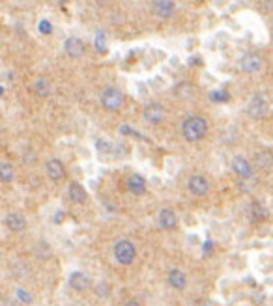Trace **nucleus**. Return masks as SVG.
<instances>
[{"instance_id": "nucleus-1", "label": "nucleus", "mask_w": 273, "mask_h": 306, "mask_svg": "<svg viewBox=\"0 0 273 306\" xmlns=\"http://www.w3.org/2000/svg\"><path fill=\"white\" fill-rule=\"evenodd\" d=\"M180 131H182V136L183 140L189 142V144H196L200 140H204L208 131H210V123L204 116H187V118L182 121L180 125Z\"/></svg>"}, {"instance_id": "nucleus-2", "label": "nucleus", "mask_w": 273, "mask_h": 306, "mask_svg": "<svg viewBox=\"0 0 273 306\" xmlns=\"http://www.w3.org/2000/svg\"><path fill=\"white\" fill-rule=\"evenodd\" d=\"M112 254H114L116 264H120V265H131L133 262H135V258H136L135 243H133L131 239H126V237L118 239V241L114 243V247H112Z\"/></svg>"}, {"instance_id": "nucleus-3", "label": "nucleus", "mask_w": 273, "mask_h": 306, "mask_svg": "<svg viewBox=\"0 0 273 306\" xmlns=\"http://www.w3.org/2000/svg\"><path fill=\"white\" fill-rule=\"evenodd\" d=\"M124 103H126V95L124 92L116 88V86H109V88H105L101 94V105L105 111L109 112H118L122 107H124Z\"/></svg>"}, {"instance_id": "nucleus-4", "label": "nucleus", "mask_w": 273, "mask_h": 306, "mask_svg": "<svg viewBox=\"0 0 273 306\" xmlns=\"http://www.w3.org/2000/svg\"><path fill=\"white\" fill-rule=\"evenodd\" d=\"M270 112V101L262 92H256L247 103V114L253 119H264Z\"/></svg>"}, {"instance_id": "nucleus-5", "label": "nucleus", "mask_w": 273, "mask_h": 306, "mask_svg": "<svg viewBox=\"0 0 273 306\" xmlns=\"http://www.w3.org/2000/svg\"><path fill=\"white\" fill-rule=\"evenodd\" d=\"M142 118L150 125H159L167 118V109L163 107L161 103H148L144 107V111H142Z\"/></svg>"}, {"instance_id": "nucleus-6", "label": "nucleus", "mask_w": 273, "mask_h": 306, "mask_svg": "<svg viewBox=\"0 0 273 306\" xmlns=\"http://www.w3.org/2000/svg\"><path fill=\"white\" fill-rule=\"evenodd\" d=\"M232 172L236 176H239L241 181H247V179H253V176H255V166H253V162L249 161L247 157L236 155L232 159Z\"/></svg>"}, {"instance_id": "nucleus-7", "label": "nucleus", "mask_w": 273, "mask_h": 306, "mask_svg": "<svg viewBox=\"0 0 273 306\" xmlns=\"http://www.w3.org/2000/svg\"><path fill=\"white\" fill-rule=\"evenodd\" d=\"M187 189L193 196L202 198V196H206L210 192V181H208V178L202 176V174H193V176H189V179H187Z\"/></svg>"}, {"instance_id": "nucleus-8", "label": "nucleus", "mask_w": 273, "mask_h": 306, "mask_svg": "<svg viewBox=\"0 0 273 306\" xmlns=\"http://www.w3.org/2000/svg\"><path fill=\"white\" fill-rule=\"evenodd\" d=\"M239 69L247 75H256L264 69V58L258 54H245L243 58L239 60Z\"/></svg>"}, {"instance_id": "nucleus-9", "label": "nucleus", "mask_w": 273, "mask_h": 306, "mask_svg": "<svg viewBox=\"0 0 273 306\" xmlns=\"http://www.w3.org/2000/svg\"><path fill=\"white\" fill-rule=\"evenodd\" d=\"M157 224L159 228L165 231H171V230L178 228V215L174 213V209L171 207H163L161 211L157 213Z\"/></svg>"}, {"instance_id": "nucleus-10", "label": "nucleus", "mask_w": 273, "mask_h": 306, "mask_svg": "<svg viewBox=\"0 0 273 306\" xmlns=\"http://www.w3.org/2000/svg\"><path fill=\"white\" fill-rule=\"evenodd\" d=\"M4 224H6V228H8L9 231H15V233H19V231H25L26 230L28 221H26V217L23 215V213L9 211L8 215L4 217Z\"/></svg>"}, {"instance_id": "nucleus-11", "label": "nucleus", "mask_w": 273, "mask_h": 306, "mask_svg": "<svg viewBox=\"0 0 273 306\" xmlns=\"http://www.w3.org/2000/svg\"><path fill=\"white\" fill-rule=\"evenodd\" d=\"M86 51V45L85 41L77 38V36H69L66 43H64V52L68 54L69 58H81Z\"/></svg>"}, {"instance_id": "nucleus-12", "label": "nucleus", "mask_w": 273, "mask_h": 306, "mask_svg": "<svg viewBox=\"0 0 273 306\" xmlns=\"http://www.w3.org/2000/svg\"><path fill=\"white\" fill-rule=\"evenodd\" d=\"M167 282H169V286L172 289H176V291H185L187 288V274L178 269V267H172L169 274H167Z\"/></svg>"}, {"instance_id": "nucleus-13", "label": "nucleus", "mask_w": 273, "mask_h": 306, "mask_svg": "<svg viewBox=\"0 0 273 306\" xmlns=\"http://www.w3.org/2000/svg\"><path fill=\"white\" fill-rule=\"evenodd\" d=\"M45 174H47V178L51 181H60L66 176V166H64V162L60 159H51L45 164Z\"/></svg>"}, {"instance_id": "nucleus-14", "label": "nucleus", "mask_w": 273, "mask_h": 306, "mask_svg": "<svg viewBox=\"0 0 273 306\" xmlns=\"http://www.w3.org/2000/svg\"><path fill=\"white\" fill-rule=\"evenodd\" d=\"M126 187H128V191L131 194L142 196V194H146L148 185H146V179L142 178L140 174H131V176L126 179Z\"/></svg>"}, {"instance_id": "nucleus-15", "label": "nucleus", "mask_w": 273, "mask_h": 306, "mask_svg": "<svg viewBox=\"0 0 273 306\" xmlns=\"http://www.w3.org/2000/svg\"><path fill=\"white\" fill-rule=\"evenodd\" d=\"M69 288L75 289V291H86V289L90 288V278H88V274L83 271H73L69 274Z\"/></svg>"}, {"instance_id": "nucleus-16", "label": "nucleus", "mask_w": 273, "mask_h": 306, "mask_svg": "<svg viewBox=\"0 0 273 306\" xmlns=\"http://www.w3.org/2000/svg\"><path fill=\"white\" fill-rule=\"evenodd\" d=\"M154 15H157L159 19H169L176 9V2L172 0H157L154 2Z\"/></svg>"}, {"instance_id": "nucleus-17", "label": "nucleus", "mask_w": 273, "mask_h": 306, "mask_svg": "<svg viewBox=\"0 0 273 306\" xmlns=\"http://www.w3.org/2000/svg\"><path fill=\"white\" fill-rule=\"evenodd\" d=\"M68 196L73 204H85L86 198H88V192L79 181H71L68 187Z\"/></svg>"}, {"instance_id": "nucleus-18", "label": "nucleus", "mask_w": 273, "mask_h": 306, "mask_svg": "<svg viewBox=\"0 0 273 306\" xmlns=\"http://www.w3.org/2000/svg\"><path fill=\"white\" fill-rule=\"evenodd\" d=\"M32 90H34V94L40 95V97H49V95L52 94L51 80H49L47 76H38L34 82H32Z\"/></svg>"}, {"instance_id": "nucleus-19", "label": "nucleus", "mask_w": 273, "mask_h": 306, "mask_svg": "<svg viewBox=\"0 0 273 306\" xmlns=\"http://www.w3.org/2000/svg\"><path fill=\"white\" fill-rule=\"evenodd\" d=\"M94 49L99 54H105V52L109 51V39H107V32L103 28H99L94 34Z\"/></svg>"}, {"instance_id": "nucleus-20", "label": "nucleus", "mask_w": 273, "mask_h": 306, "mask_svg": "<svg viewBox=\"0 0 273 306\" xmlns=\"http://www.w3.org/2000/svg\"><path fill=\"white\" fill-rule=\"evenodd\" d=\"M15 178V166L8 161H0V183H11Z\"/></svg>"}, {"instance_id": "nucleus-21", "label": "nucleus", "mask_w": 273, "mask_h": 306, "mask_svg": "<svg viewBox=\"0 0 273 306\" xmlns=\"http://www.w3.org/2000/svg\"><path fill=\"white\" fill-rule=\"evenodd\" d=\"M174 94L178 95L180 99H191L193 95L196 94V88L189 82H180L176 88H174Z\"/></svg>"}, {"instance_id": "nucleus-22", "label": "nucleus", "mask_w": 273, "mask_h": 306, "mask_svg": "<svg viewBox=\"0 0 273 306\" xmlns=\"http://www.w3.org/2000/svg\"><path fill=\"white\" fill-rule=\"evenodd\" d=\"M255 162L258 168H262V170H270L273 164V159H272V153L270 152H258L255 155Z\"/></svg>"}, {"instance_id": "nucleus-23", "label": "nucleus", "mask_w": 273, "mask_h": 306, "mask_svg": "<svg viewBox=\"0 0 273 306\" xmlns=\"http://www.w3.org/2000/svg\"><path fill=\"white\" fill-rule=\"evenodd\" d=\"M15 299H17V303H21V305H32V301H34V297H32V293L28 291V289L25 288H15Z\"/></svg>"}, {"instance_id": "nucleus-24", "label": "nucleus", "mask_w": 273, "mask_h": 306, "mask_svg": "<svg viewBox=\"0 0 273 306\" xmlns=\"http://www.w3.org/2000/svg\"><path fill=\"white\" fill-rule=\"evenodd\" d=\"M251 211H253V219L255 221H264V219H268V209L260 202H255Z\"/></svg>"}, {"instance_id": "nucleus-25", "label": "nucleus", "mask_w": 273, "mask_h": 306, "mask_svg": "<svg viewBox=\"0 0 273 306\" xmlns=\"http://www.w3.org/2000/svg\"><path fill=\"white\" fill-rule=\"evenodd\" d=\"M230 99V95L227 94V92H223V90H215V92H210V101L214 103H225Z\"/></svg>"}, {"instance_id": "nucleus-26", "label": "nucleus", "mask_w": 273, "mask_h": 306, "mask_svg": "<svg viewBox=\"0 0 273 306\" xmlns=\"http://www.w3.org/2000/svg\"><path fill=\"white\" fill-rule=\"evenodd\" d=\"M95 148L99 150V153H111L112 152V144L111 142H107L105 138H97V140H95Z\"/></svg>"}, {"instance_id": "nucleus-27", "label": "nucleus", "mask_w": 273, "mask_h": 306, "mask_svg": "<svg viewBox=\"0 0 273 306\" xmlns=\"http://www.w3.org/2000/svg\"><path fill=\"white\" fill-rule=\"evenodd\" d=\"M38 30H40V34H43V36L51 34L52 25L49 23V19H42V21H40V25H38Z\"/></svg>"}, {"instance_id": "nucleus-28", "label": "nucleus", "mask_w": 273, "mask_h": 306, "mask_svg": "<svg viewBox=\"0 0 273 306\" xmlns=\"http://www.w3.org/2000/svg\"><path fill=\"white\" fill-rule=\"evenodd\" d=\"M120 133H122V135H124V136H128V135H136L135 131H133V129L129 127L128 123H124V125L120 127Z\"/></svg>"}, {"instance_id": "nucleus-29", "label": "nucleus", "mask_w": 273, "mask_h": 306, "mask_svg": "<svg viewBox=\"0 0 273 306\" xmlns=\"http://www.w3.org/2000/svg\"><path fill=\"white\" fill-rule=\"evenodd\" d=\"M212 248H214V243H212V241H206L204 247H202V250H204V256L210 254V250H212Z\"/></svg>"}, {"instance_id": "nucleus-30", "label": "nucleus", "mask_w": 273, "mask_h": 306, "mask_svg": "<svg viewBox=\"0 0 273 306\" xmlns=\"http://www.w3.org/2000/svg\"><path fill=\"white\" fill-rule=\"evenodd\" d=\"M30 155H25V159H26V162H36L38 161V157H36V153H32V152H28Z\"/></svg>"}, {"instance_id": "nucleus-31", "label": "nucleus", "mask_w": 273, "mask_h": 306, "mask_svg": "<svg viewBox=\"0 0 273 306\" xmlns=\"http://www.w3.org/2000/svg\"><path fill=\"white\" fill-rule=\"evenodd\" d=\"M62 219H66V211H56V217H54V222H62Z\"/></svg>"}, {"instance_id": "nucleus-32", "label": "nucleus", "mask_w": 273, "mask_h": 306, "mask_svg": "<svg viewBox=\"0 0 273 306\" xmlns=\"http://www.w3.org/2000/svg\"><path fill=\"white\" fill-rule=\"evenodd\" d=\"M124 306H142V305H140V303H138L136 299H129V301H128V303H126Z\"/></svg>"}, {"instance_id": "nucleus-33", "label": "nucleus", "mask_w": 273, "mask_h": 306, "mask_svg": "<svg viewBox=\"0 0 273 306\" xmlns=\"http://www.w3.org/2000/svg\"><path fill=\"white\" fill-rule=\"evenodd\" d=\"M2 92H4V88H2V86H0V95H2Z\"/></svg>"}]
</instances>
